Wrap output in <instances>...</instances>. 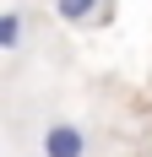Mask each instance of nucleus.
Masks as SVG:
<instances>
[{
    "label": "nucleus",
    "instance_id": "7ed1b4c3",
    "mask_svg": "<svg viewBox=\"0 0 152 157\" xmlns=\"http://www.w3.org/2000/svg\"><path fill=\"white\" fill-rule=\"evenodd\" d=\"M22 33H27V16L11 6V11L0 16V49H6V54H11V49H22Z\"/></svg>",
    "mask_w": 152,
    "mask_h": 157
},
{
    "label": "nucleus",
    "instance_id": "f257e3e1",
    "mask_svg": "<svg viewBox=\"0 0 152 157\" xmlns=\"http://www.w3.org/2000/svg\"><path fill=\"white\" fill-rule=\"evenodd\" d=\"M54 16L65 27H103L114 16V0H54Z\"/></svg>",
    "mask_w": 152,
    "mask_h": 157
},
{
    "label": "nucleus",
    "instance_id": "f03ea898",
    "mask_svg": "<svg viewBox=\"0 0 152 157\" xmlns=\"http://www.w3.org/2000/svg\"><path fill=\"white\" fill-rule=\"evenodd\" d=\"M44 157H87V136H82V125H71V119L44 125Z\"/></svg>",
    "mask_w": 152,
    "mask_h": 157
}]
</instances>
